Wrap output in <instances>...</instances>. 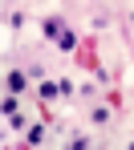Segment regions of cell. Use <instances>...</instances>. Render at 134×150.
I'll list each match as a JSON object with an SVG mask.
<instances>
[{"instance_id": "obj_15", "label": "cell", "mask_w": 134, "mask_h": 150, "mask_svg": "<svg viewBox=\"0 0 134 150\" xmlns=\"http://www.w3.org/2000/svg\"><path fill=\"white\" fill-rule=\"evenodd\" d=\"M126 28H130V37H134V12H130V16H126Z\"/></svg>"}, {"instance_id": "obj_1", "label": "cell", "mask_w": 134, "mask_h": 150, "mask_svg": "<svg viewBox=\"0 0 134 150\" xmlns=\"http://www.w3.org/2000/svg\"><path fill=\"white\" fill-rule=\"evenodd\" d=\"M4 89L8 93H37V85H33V77H28V65H4Z\"/></svg>"}, {"instance_id": "obj_12", "label": "cell", "mask_w": 134, "mask_h": 150, "mask_svg": "<svg viewBox=\"0 0 134 150\" xmlns=\"http://www.w3.org/2000/svg\"><path fill=\"white\" fill-rule=\"evenodd\" d=\"M94 134H69V146H89Z\"/></svg>"}, {"instance_id": "obj_7", "label": "cell", "mask_w": 134, "mask_h": 150, "mask_svg": "<svg viewBox=\"0 0 134 150\" xmlns=\"http://www.w3.org/2000/svg\"><path fill=\"white\" fill-rule=\"evenodd\" d=\"M45 130H49L45 122H33V126L25 130V146H41V142H45Z\"/></svg>"}, {"instance_id": "obj_11", "label": "cell", "mask_w": 134, "mask_h": 150, "mask_svg": "<svg viewBox=\"0 0 134 150\" xmlns=\"http://www.w3.org/2000/svg\"><path fill=\"white\" fill-rule=\"evenodd\" d=\"M28 77H33V85H37L41 77H49L45 73V61H28Z\"/></svg>"}, {"instance_id": "obj_10", "label": "cell", "mask_w": 134, "mask_h": 150, "mask_svg": "<svg viewBox=\"0 0 134 150\" xmlns=\"http://www.w3.org/2000/svg\"><path fill=\"white\" fill-rule=\"evenodd\" d=\"M4 122H8V130H28V118L21 114V110H16V114H8Z\"/></svg>"}, {"instance_id": "obj_2", "label": "cell", "mask_w": 134, "mask_h": 150, "mask_svg": "<svg viewBox=\"0 0 134 150\" xmlns=\"http://www.w3.org/2000/svg\"><path fill=\"white\" fill-rule=\"evenodd\" d=\"M85 122H89V130H110V122H114V105H106V101H89Z\"/></svg>"}, {"instance_id": "obj_8", "label": "cell", "mask_w": 134, "mask_h": 150, "mask_svg": "<svg viewBox=\"0 0 134 150\" xmlns=\"http://www.w3.org/2000/svg\"><path fill=\"white\" fill-rule=\"evenodd\" d=\"M16 110H21V93H8V89H4V101H0V114L8 118V114H16Z\"/></svg>"}, {"instance_id": "obj_5", "label": "cell", "mask_w": 134, "mask_h": 150, "mask_svg": "<svg viewBox=\"0 0 134 150\" xmlns=\"http://www.w3.org/2000/svg\"><path fill=\"white\" fill-rule=\"evenodd\" d=\"M110 25H114V16H110V12H89V33H94V37H106Z\"/></svg>"}, {"instance_id": "obj_14", "label": "cell", "mask_w": 134, "mask_h": 150, "mask_svg": "<svg viewBox=\"0 0 134 150\" xmlns=\"http://www.w3.org/2000/svg\"><path fill=\"white\" fill-rule=\"evenodd\" d=\"M57 85H61V98H73V81L69 77H57Z\"/></svg>"}, {"instance_id": "obj_9", "label": "cell", "mask_w": 134, "mask_h": 150, "mask_svg": "<svg viewBox=\"0 0 134 150\" xmlns=\"http://www.w3.org/2000/svg\"><path fill=\"white\" fill-rule=\"evenodd\" d=\"M4 25L12 28V33H25V25H28V21H25V12H21V8H12V12L4 16Z\"/></svg>"}, {"instance_id": "obj_3", "label": "cell", "mask_w": 134, "mask_h": 150, "mask_svg": "<svg viewBox=\"0 0 134 150\" xmlns=\"http://www.w3.org/2000/svg\"><path fill=\"white\" fill-rule=\"evenodd\" d=\"M37 101H41V105H49V101H61V85H57L53 77H41V81H37Z\"/></svg>"}, {"instance_id": "obj_13", "label": "cell", "mask_w": 134, "mask_h": 150, "mask_svg": "<svg viewBox=\"0 0 134 150\" xmlns=\"http://www.w3.org/2000/svg\"><path fill=\"white\" fill-rule=\"evenodd\" d=\"M94 81H98V85H110V69H102V65H94Z\"/></svg>"}, {"instance_id": "obj_4", "label": "cell", "mask_w": 134, "mask_h": 150, "mask_svg": "<svg viewBox=\"0 0 134 150\" xmlns=\"http://www.w3.org/2000/svg\"><path fill=\"white\" fill-rule=\"evenodd\" d=\"M57 49H61V53H77V49H81V33H77V28H61Z\"/></svg>"}, {"instance_id": "obj_6", "label": "cell", "mask_w": 134, "mask_h": 150, "mask_svg": "<svg viewBox=\"0 0 134 150\" xmlns=\"http://www.w3.org/2000/svg\"><path fill=\"white\" fill-rule=\"evenodd\" d=\"M61 28H65V21H61V16H45V21H41V37L57 45V37H61Z\"/></svg>"}]
</instances>
